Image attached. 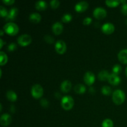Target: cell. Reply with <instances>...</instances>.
Listing matches in <instances>:
<instances>
[{"label":"cell","mask_w":127,"mask_h":127,"mask_svg":"<svg viewBox=\"0 0 127 127\" xmlns=\"http://www.w3.org/2000/svg\"><path fill=\"white\" fill-rule=\"evenodd\" d=\"M122 13L125 16H127V3L122 4V6L121 7Z\"/></svg>","instance_id":"cell-32"},{"label":"cell","mask_w":127,"mask_h":127,"mask_svg":"<svg viewBox=\"0 0 127 127\" xmlns=\"http://www.w3.org/2000/svg\"><path fill=\"white\" fill-rule=\"evenodd\" d=\"M60 2L58 0H53V1H50V6L52 7V9H57L59 7Z\"/></svg>","instance_id":"cell-29"},{"label":"cell","mask_w":127,"mask_h":127,"mask_svg":"<svg viewBox=\"0 0 127 127\" xmlns=\"http://www.w3.org/2000/svg\"><path fill=\"white\" fill-rule=\"evenodd\" d=\"M105 3L109 7H115L119 5L120 3V1H116V0H107L105 1Z\"/></svg>","instance_id":"cell-22"},{"label":"cell","mask_w":127,"mask_h":127,"mask_svg":"<svg viewBox=\"0 0 127 127\" xmlns=\"http://www.w3.org/2000/svg\"><path fill=\"white\" fill-rule=\"evenodd\" d=\"M31 94L35 99H40L43 94V88L40 84H34L31 89Z\"/></svg>","instance_id":"cell-4"},{"label":"cell","mask_w":127,"mask_h":127,"mask_svg":"<svg viewBox=\"0 0 127 127\" xmlns=\"http://www.w3.org/2000/svg\"><path fill=\"white\" fill-rule=\"evenodd\" d=\"M84 81L86 84L91 86L95 82V75L92 72L88 71L84 76Z\"/></svg>","instance_id":"cell-8"},{"label":"cell","mask_w":127,"mask_h":127,"mask_svg":"<svg viewBox=\"0 0 127 127\" xmlns=\"http://www.w3.org/2000/svg\"><path fill=\"white\" fill-rule=\"evenodd\" d=\"M74 91L78 94H83L86 92V87L82 84H78L74 86Z\"/></svg>","instance_id":"cell-20"},{"label":"cell","mask_w":127,"mask_h":127,"mask_svg":"<svg viewBox=\"0 0 127 127\" xmlns=\"http://www.w3.org/2000/svg\"><path fill=\"white\" fill-rule=\"evenodd\" d=\"M19 13L18 9L16 7H13L8 12V14H7V17H6V21H13L16 19L17 17V15Z\"/></svg>","instance_id":"cell-10"},{"label":"cell","mask_w":127,"mask_h":127,"mask_svg":"<svg viewBox=\"0 0 127 127\" xmlns=\"http://www.w3.org/2000/svg\"><path fill=\"white\" fill-rule=\"evenodd\" d=\"M12 121V118L10 115L8 114H4L1 115V119H0V123H1L2 126H8L11 124Z\"/></svg>","instance_id":"cell-12"},{"label":"cell","mask_w":127,"mask_h":127,"mask_svg":"<svg viewBox=\"0 0 127 127\" xmlns=\"http://www.w3.org/2000/svg\"><path fill=\"white\" fill-rule=\"evenodd\" d=\"M125 23H126V24L127 25V19L126 20V21H125Z\"/></svg>","instance_id":"cell-39"},{"label":"cell","mask_w":127,"mask_h":127,"mask_svg":"<svg viewBox=\"0 0 127 127\" xmlns=\"http://www.w3.org/2000/svg\"><path fill=\"white\" fill-rule=\"evenodd\" d=\"M102 127H114V123L112 120L109 119H107L103 121L102 124Z\"/></svg>","instance_id":"cell-24"},{"label":"cell","mask_w":127,"mask_h":127,"mask_svg":"<svg viewBox=\"0 0 127 127\" xmlns=\"http://www.w3.org/2000/svg\"><path fill=\"white\" fill-rule=\"evenodd\" d=\"M121 71H122V67L120 65H119V64H115V66H113L112 73L118 75L119 73H120V72Z\"/></svg>","instance_id":"cell-27"},{"label":"cell","mask_w":127,"mask_h":127,"mask_svg":"<svg viewBox=\"0 0 127 127\" xmlns=\"http://www.w3.org/2000/svg\"><path fill=\"white\" fill-rule=\"evenodd\" d=\"M119 60L123 64H127V49L120 51L118 54Z\"/></svg>","instance_id":"cell-16"},{"label":"cell","mask_w":127,"mask_h":127,"mask_svg":"<svg viewBox=\"0 0 127 127\" xmlns=\"http://www.w3.org/2000/svg\"><path fill=\"white\" fill-rule=\"evenodd\" d=\"M125 74H126V76H127V68H126V70H125Z\"/></svg>","instance_id":"cell-38"},{"label":"cell","mask_w":127,"mask_h":127,"mask_svg":"<svg viewBox=\"0 0 127 127\" xmlns=\"http://www.w3.org/2000/svg\"><path fill=\"white\" fill-rule=\"evenodd\" d=\"M4 43H5V42H3V40L2 38H0V48H2V46H3Z\"/></svg>","instance_id":"cell-36"},{"label":"cell","mask_w":127,"mask_h":127,"mask_svg":"<svg viewBox=\"0 0 127 127\" xmlns=\"http://www.w3.org/2000/svg\"><path fill=\"white\" fill-rule=\"evenodd\" d=\"M109 76H110V74H109V72L107 71L102 70L98 74V78L100 81H106L107 79L108 80Z\"/></svg>","instance_id":"cell-21"},{"label":"cell","mask_w":127,"mask_h":127,"mask_svg":"<svg viewBox=\"0 0 127 127\" xmlns=\"http://www.w3.org/2000/svg\"><path fill=\"white\" fill-rule=\"evenodd\" d=\"M0 32H1V36L3 35V31H2V30H1Z\"/></svg>","instance_id":"cell-37"},{"label":"cell","mask_w":127,"mask_h":127,"mask_svg":"<svg viewBox=\"0 0 127 127\" xmlns=\"http://www.w3.org/2000/svg\"><path fill=\"white\" fill-rule=\"evenodd\" d=\"M125 100V94L123 91L117 89L113 93L112 100L116 105H121Z\"/></svg>","instance_id":"cell-1"},{"label":"cell","mask_w":127,"mask_h":127,"mask_svg":"<svg viewBox=\"0 0 127 127\" xmlns=\"http://www.w3.org/2000/svg\"><path fill=\"white\" fill-rule=\"evenodd\" d=\"M115 31V27L112 23H105L102 26V31L106 35H110Z\"/></svg>","instance_id":"cell-9"},{"label":"cell","mask_w":127,"mask_h":127,"mask_svg":"<svg viewBox=\"0 0 127 127\" xmlns=\"http://www.w3.org/2000/svg\"><path fill=\"white\" fill-rule=\"evenodd\" d=\"M16 49H17V45L14 43H10L7 47V50H8L9 52H13V51L16 50Z\"/></svg>","instance_id":"cell-30"},{"label":"cell","mask_w":127,"mask_h":127,"mask_svg":"<svg viewBox=\"0 0 127 127\" xmlns=\"http://www.w3.org/2000/svg\"><path fill=\"white\" fill-rule=\"evenodd\" d=\"M0 57H1V60H0L1 65L3 66L6 64L7 62V57L6 53L3 52H0Z\"/></svg>","instance_id":"cell-23"},{"label":"cell","mask_w":127,"mask_h":127,"mask_svg":"<svg viewBox=\"0 0 127 127\" xmlns=\"http://www.w3.org/2000/svg\"><path fill=\"white\" fill-rule=\"evenodd\" d=\"M40 104L43 107H47L48 106V101L46 99H43L40 100Z\"/></svg>","instance_id":"cell-34"},{"label":"cell","mask_w":127,"mask_h":127,"mask_svg":"<svg viewBox=\"0 0 127 127\" xmlns=\"http://www.w3.org/2000/svg\"><path fill=\"white\" fill-rule=\"evenodd\" d=\"M55 50L58 54L63 55V53H65L66 50V45L64 41L60 40H58L55 43Z\"/></svg>","instance_id":"cell-6"},{"label":"cell","mask_w":127,"mask_h":127,"mask_svg":"<svg viewBox=\"0 0 127 127\" xmlns=\"http://www.w3.org/2000/svg\"><path fill=\"white\" fill-rule=\"evenodd\" d=\"M7 14H8V12L7 11L6 9L2 6H1V7H0V15H1V17H6Z\"/></svg>","instance_id":"cell-28"},{"label":"cell","mask_w":127,"mask_h":127,"mask_svg":"<svg viewBox=\"0 0 127 127\" xmlns=\"http://www.w3.org/2000/svg\"><path fill=\"white\" fill-rule=\"evenodd\" d=\"M92 22V19L91 17H86L84 20H83V24L85 26H88Z\"/></svg>","instance_id":"cell-33"},{"label":"cell","mask_w":127,"mask_h":127,"mask_svg":"<svg viewBox=\"0 0 127 127\" xmlns=\"http://www.w3.org/2000/svg\"><path fill=\"white\" fill-rule=\"evenodd\" d=\"M44 40L47 43H53V42H54V39H53V37L50 35H47L45 36Z\"/></svg>","instance_id":"cell-31"},{"label":"cell","mask_w":127,"mask_h":127,"mask_svg":"<svg viewBox=\"0 0 127 127\" xmlns=\"http://www.w3.org/2000/svg\"><path fill=\"white\" fill-rule=\"evenodd\" d=\"M3 30L6 33L9 35L14 36L19 32V27L17 24L13 22H8L3 27Z\"/></svg>","instance_id":"cell-2"},{"label":"cell","mask_w":127,"mask_h":127,"mask_svg":"<svg viewBox=\"0 0 127 127\" xmlns=\"http://www.w3.org/2000/svg\"><path fill=\"white\" fill-rule=\"evenodd\" d=\"M89 7V4L86 1H81L76 4L75 10L78 12H83L87 10Z\"/></svg>","instance_id":"cell-11"},{"label":"cell","mask_w":127,"mask_h":127,"mask_svg":"<svg viewBox=\"0 0 127 127\" xmlns=\"http://www.w3.org/2000/svg\"><path fill=\"white\" fill-rule=\"evenodd\" d=\"M71 20H72V16L71 15L69 14H64V16H63L62 18V22H64V23H68V22H69Z\"/></svg>","instance_id":"cell-26"},{"label":"cell","mask_w":127,"mask_h":127,"mask_svg":"<svg viewBox=\"0 0 127 127\" xmlns=\"http://www.w3.org/2000/svg\"><path fill=\"white\" fill-rule=\"evenodd\" d=\"M35 8L38 11H44L47 8V2L43 1H37L35 3Z\"/></svg>","instance_id":"cell-18"},{"label":"cell","mask_w":127,"mask_h":127,"mask_svg":"<svg viewBox=\"0 0 127 127\" xmlns=\"http://www.w3.org/2000/svg\"><path fill=\"white\" fill-rule=\"evenodd\" d=\"M71 83L69 81L65 80L61 84V90L63 93H68V92L70 91L71 89Z\"/></svg>","instance_id":"cell-15"},{"label":"cell","mask_w":127,"mask_h":127,"mask_svg":"<svg viewBox=\"0 0 127 127\" xmlns=\"http://www.w3.org/2000/svg\"><path fill=\"white\" fill-rule=\"evenodd\" d=\"M108 81L112 85L117 86L121 82V79H120V78L118 75L114 74V73H112L109 76Z\"/></svg>","instance_id":"cell-13"},{"label":"cell","mask_w":127,"mask_h":127,"mask_svg":"<svg viewBox=\"0 0 127 127\" xmlns=\"http://www.w3.org/2000/svg\"><path fill=\"white\" fill-rule=\"evenodd\" d=\"M3 3H4L5 4L7 5V6H9V5H12V4H14L15 2L14 0H3L2 1Z\"/></svg>","instance_id":"cell-35"},{"label":"cell","mask_w":127,"mask_h":127,"mask_svg":"<svg viewBox=\"0 0 127 127\" xmlns=\"http://www.w3.org/2000/svg\"><path fill=\"white\" fill-rule=\"evenodd\" d=\"M32 42V37L28 34H23L17 38L18 44L22 47H26L29 45Z\"/></svg>","instance_id":"cell-5"},{"label":"cell","mask_w":127,"mask_h":127,"mask_svg":"<svg viewBox=\"0 0 127 127\" xmlns=\"http://www.w3.org/2000/svg\"><path fill=\"white\" fill-rule=\"evenodd\" d=\"M63 31V26L60 22H56L52 26V31L57 35L61 34Z\"/></svg>","instance_id":"cell-14"},{"label":"cell","mask_w":127,"mask_h":127,"mask_svg":"<svg viewBox=\"0 0 127 127\" xmlns=\"http://www.w3.org/2000/svg\"><path fill=\"white\" fill-rule=\"evenodd\" d=\"M6 97H7V99L11 102L16 101V100H17V96L16 93L11 90L8 91L7 92V93H6Z\"/></svg>","instance_id":"cell-19"},{"label":"cell","mask_w":127,"mask_h":127,"mask_svg":"<svg viewBox=\"0 0 127 127\" xmlns=\"http://www.w3.org/2000/svg\"><path fill=\"white\" fill-rule=\"evenodd\" d=\"M41 19H42V17H41L40 15L38 13H36V12L31 14L29 16V21L34 24H37L40 22Z\"/></svg>","instance_id":"cell-17"},{"label":"cell","mask_w":127,"mask_h":127,"mask_svg":"<svg viewBox=\"0 0 127 127\" xmlns=\"http://www.w3.org/2000/svg\"><path fill=\"white\" fill-rule=\"evenodd\" d=\"M74 104V99L71 96L67 95L64 96L62 98V102H61V105L63 109L65 110H69L73 107Z\"/></svg>","instance_id":"cell-3"},{"label":"cell","mask_w":127,"mask_h":127,"mask_svg":"<svg viewBox=\"0 0 127 127\" xmlns=\"http://www.w3.org/2000/svg\"><path fill=\"white\" fill-rule=\"evenodd\" d=\"M93 15L97 19L101 20L106 17L107 12L105 9L102 7H97L93 12Z\"/></svg>","instance_id":"cell-7"},{"label":"cell","mask_w":127,"mask_h":127,"mask_svg":"<svg viewBox=\"0 0 127 127\" xmlns=\"http://www.w3.org/2000/svg\"><path fill=\"white\" fill-rule=\"evenodd\" d=\"M102 93L105 95H110L112 93L111 88L109 86H105L102 87Z\"/></svg>","instance_id":"cell-25"}]
</instances>
